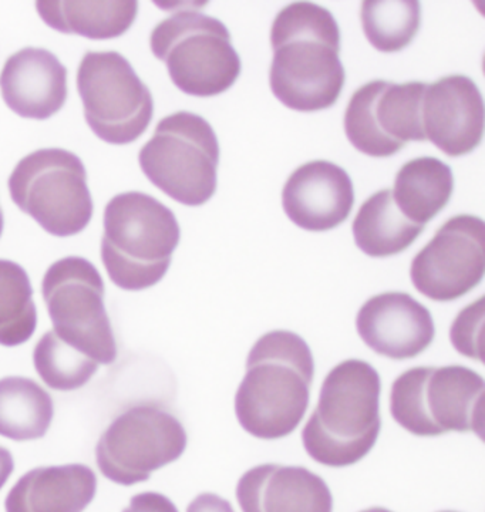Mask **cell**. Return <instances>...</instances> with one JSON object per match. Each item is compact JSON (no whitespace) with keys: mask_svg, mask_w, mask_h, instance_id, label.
Masks as SVG:
<instances>
[{"mask_svg":"<svg viewBox=\"0 0 485 512\" xmlns=\"http://www.w3.org/2000/svg\"><path fill=\"white\" fill-rule=\"evenodd\" d=\"M269 84L288 109L315 113L335 106L345 86L340 62V29L323 6L296 2L276 15Z\"/></svg>","mask_w":485,"mask_h":512,"instance_id":"6da1fadb","label":"cell"},{"mask_svg":"<svg viewBox=\"0 0 485 512\" xmlns=\"http://www.w3.org/2000/svg\"><path fill=\"white\" fill-rule=\"evenodd\" d=\"M315 360L308 343L289 330H272L255 342L247 373L235 394L242 429L279 440L298 429L311 402Z\"/></svg>","mask_w":485,"mask_h":512,"instance_id":"7a4b0ae2","label":"cell"},{"mask_svg":"<svg viewBox=\"0 0 485 512\" xmlns=\"http://www.w3.org/2000/svg\"><path fill=\"white\" fill-rule=\"evenodd\" d=\"M382 380L365 360L349 359L323 380L316 409L302 431L306 453L326 467H349L373 450L380 429Z\"/></svg>","mask_w":485,"mask_h":512,"instance_id":"3957f363","label":"cell"},{"mask_svg":"<svg viewBox=\"0 0 485 512\" xmlns=\"http://www.w3.org/2000/svg\"><path fill=\"white\" fill-rule=\"evenodd\" d=\"M174 212L144 192H123L104 210L101 261L114 285L137 292L157 285L180 244Z\"/></svg>","mask_w":485,"mask_h":512,"instance_id":"277c9868","label":"cell"},{"mask_svg":"<svg viewBox=\"0 0 485 512\" xmlns=\"http://www.w3.org/2000/svg\"><path fill=\"white\" fill-rule=\"evenodd\" d=\"M485 382L466 366L413 367L390 392V413L404 430L419 437L458 431L483 433Z\"/></svg>","mask_w":485,"mask_h":512,"instance_id":"5b68a950","label":"cell"},{"mask_svg":"<svg viewBox=\"0 0 485 512\" xmlns=\"http://www.w3.org/2000/svg\"><path fill=\"white\" fill-rule=\"evenodd\" d=\"M150 47L167 66L175 87L190 96H218L241 74V57L227 26L197 9L177 10L158 23Z\"/></svg>","mask_w":485,"mask_h":512,"instance_id":"8992f818","label":"cell"},{"mask_svg":"<svg viewBox=\"0 0 485 512\" xmlns=\"http://www.w3.org/2000/svg\"><path fill=\"white\" fill-rule=\"evenodd\" d=\"M138 163L158 190L187 207H200L217 191L220 143L204 117L178 111L157 124Z\"/></svg>","mask_w":485,"mask_h":512,"instance_id":"52a82bcc","label":"cell"},{"mask_svg":"<svg viewBox=\"0 0 485 512\" xmlns=\"http://www.w3.org/2000/svg\"><path fill=\"white\" fill-rule=\"evenodd\" d=\"M8 184L19 210L53 237H74L92 221L86 167L70 151L43 148L30 153L16 165Z\"/></svg>","mask_w":485,"mask_h":512,"instance_id":"ba28073f","label":"cell"},{"mask_svg":"<svg viewBox=\"0 0 485 512\" xmlns=\"http://www.w3.org/2000/svg\"><path fill=\"white\" fill-rule=\"evenodd\" d=\"M43 299L53 330L63 342L99 365L117 359V343L104 306L99 269L82 256L55 262L42 282Z\"/></svg>","mask_w":485,"mask_h":512,"instance_id":"9c48e42d","label":"cell"},{"mask_svg":"<svg viewBox=\"0 0 485 512\" xmlns=\"http://www.w3.org/2000/svg\"><path fill=\"white\" fill-rule=\"evenodd\" d=\"M77 90L90 130L104 143L127 146L146 133L154 116L150 89L117 52H87Z\"/></svg>","mask_w":485,"mask_h":512,"instance_id":"30bf717a","label":"cell"},{"mask_svg":"<svg viewBox=\"0 0 485 512\" xmlns=\"http://www.w3.org/2000/svg\"><path fill=\"white\" fill-rule=\"evenodd\" d=\"M181 421L157 403H141L120 414L101 434L96 460L101 474L131 487L174 463L187 448Z\"/></svg>","mask_w":485,"mask_h":512,"instance_id":"8fae6325","label":"cell"},{"mask_svg":"<svg viewBox=\"0 0 485 512\" xmlns=\"http://www.w3.org/2000/svg\"><path fill=\"white\" fill-rule=\"evenodd\" d=\"M426 86L373 80L357 89L343 121L350 144L365 156L387 158L409 141H426L420 117Z\"/></svg>","mask_w":485,"mask_h":512,"instance_id":"7c38bea8","label":"cell"},{"mask_svg":"<svg viewBox=\"0 0 485 512\" xmlns=\"http://www.w3.org/2000/svg\"><path fill=\"white\" fill-rule=\"evenodd\" d=\"M484 274L485 224L474 215L450 218L410 266L414 288L434 302L463 298Z\"/></svg>","mask_w":485,"mask_h":512,"instance_id":"4fadbf2b","label":"cell"},{"mask_svg":"<svg viewBox=\"0 0 485 512\" xmlns=\"http://www.w3.org/2000/svg\"><path fill=\"white\" fill-rule=\"evenodd\" d=\"M424 137L449 157L473 153L484 134V100L473 79L453 74L427 84L421 97Z\"/></svg>","mask_w":485,"mask_h":512,"instance_id":"5bb4252c","label":"cell"},{"mask_svg":"<svg viewBox=\"0 0 485 512\" xmlns=\"http://www.w3.org/2000/svg\"><path fill=\"white\" fill-rule=\"evenodd\" d=\"M356 329L366 346L392 360L421 355L436 336L429 309L404 292L380 293L366 301L357 312Z\"/></svg>","mask_w":485,"mask_h":512,"instance_id":"9a60e30c","label":"cell"},{"mask_svg":"<svg viewBox=\"0 0 485 512\" xmlns=\"http://www.w3.org/2000/svg\"><path fill=\"white\" fill-rule=\"evenodd\" d=\"M282 205L289 220L305 231L338 228L355 205L352 178L330 161L303 164L286 181Z\"/></svg>","mask_w":485,"mask_h":512,"instance_id":"2e32d148","label":"cell"},{"mask_svg":"<svg viewBox=\"0 0 485 512\" xmlns=\"http://www.w3.org/2000/svg\"><path fill=\"white\" fill-rule=\"evenodd\" d=\"M0 93L6 106L23 119H50L65 106L67 69L49 50L25 47L6 60Z\"/></svg>","mask_w":485,"mask_h":512,"instance_id":"e0dca14e","label":"cell"},{"mask_svg":"<svg viewBox=\"0 0 485 512\" xmlns=\"http://www.w3.org/2000/svg\"><path fill=\"white\" fill-rule=\"evenodd\" d=\"M242 512H333L328 484L305 467L262 464L237 485Z\"/></svg>","mask_w":485,"mask_h":512,"instance_id":"ac0fdd59","label":"cell"},{"mask_svg":"<svg viewBox=\"0 0 485 512\" xmlns=\"http://www.w3.org/2000/svg\"><path fill=\"white\" fill-rule=\"evenodd\" d=\"M96 493L97 477L90 467H39L13 485L5 508L6 512H83Z\"/></svg>","mask_w":485,"mask_h":512,"instance_id":"d6986e66","label":"cell"},{"mask_svg":"<svg viewBox=\"0 0 485 512\" xmlns=\"http://www.w3.org/2000/svg\"><path fill=\"white\" fill-rule=\"evenodd\" d=\"M453 191L449 165L436 157H420L400 168L392 194L404 217L424 227L446 208Z\"/></svg>","mask_w":485,"mask_h":512,"instance_id":"ffe728a7","label":"cell"},{"mask_svg":"<svg viewBox=\"0 0 485 512\" xmlns=\"http://www.w3.org/2000/svg\"><path fill=\"white\" fill-rule=\"evenodd\" d=\"M352 228L357 248L372 258L402 254L424 231V227L404 217L392 190L377 191L367 198Z\"/></svg>","mask_w":485,"mask_h":512,"instance_id":"44dd1931","label":"cell"},{"mask_svg":"<svg viewBox=\"0 0 485 512\" xmlns=\"http://www.w3.org/2000/svg\"><path fill=\"white\" fill-rule=\"evenodd\" d=\"M40 19L65 35L90 40L123 36L137 18V2H36Z\"/></svg>","mask_w":485,"mask_h":512,"instance_id":"7402d4cb","label":"cell"},{"mask_svg":"<svg viewBox=\"0 0 485 512\" xmlns=\"http://www.w3.org/2000/svg\"><path fill=\"white\" fill-rule=\"evenodd\" d=\"M53 416L52 396L35 380L20 376L0 380V436L15 441L42 439Z\"/></svg>","mask_w":485,"mask_h":512,"instance_id":"603a6c76","label":"cell"},{"mask_svg":"<svg viewBox=\"0 0 485 512\" xmlns=\"http://www.w3.org/2000/svg\"><path fill=\"white\" fill-rule=\"evenodd\" d=\"M37 311L28 272L0 259V345L15 348L35 335Z\"/></svg>","mask_w":485,"mask_h":512,"instance_id":"cb8c5ba5","label":"cell"},{"mask_svg":"<svg viewBox=\"0 0 485 512\" xmlns=\"http://www.w3.org/2000/svg\"><path fill=\"white\" fill-rule=\"evenodd\" d=\"M360 18L370 45L379 52L396 53L419 33L421 5L416 0H366Z\"/></svg>","mask_w":485,"mask_h":512,"instance_id":"d4e9b609","label":"cell"},{"mask_svg":"<svg viewBox=\"0 0 485 512\" xmlns=\"http://www.w3.org/2000/svg\"><path fill=\"white\" fill-rule=\"evenodd\" d=\"M33 363L40 379L50 389L70 392L86 386L99 370V363L63 342L49 330L37 342Z\"/></svg>","mask_w":485,"mask_h":512,"instance_id":"484cf974","label":"cell"},{"mask_svg":"<svg viewBox=\"0 0 485 512\" xmlns=\"http://www.w3.org/2000/svg\"><path fill=\"white\" fill-rule=\"evenodd\" d=\"M484 299L471 303L464 311L458 313L450 330V339L454 349L460 355L483 362V349H481V329L484 319Z\"/></svg>","mask_w":485,"mask_h":512,"instance_id":"4316f807","label":"cell"},{"mask_svg":"<svg viewBox=\"0 0 485 512\" xmlns=\"http://www.w3.org/2000/svg\"><path fill=\"white\" fill-rule=\"evenodd\" d=\"M123 512H178L173 501L160 493H141L131 498Z\"/></svg>","mask_w":485,"mask_h":512,"instance_id":"83f0119b","label":"cell"},{"mask_svg":"<svg viewBox=\"0 0 485 512\" xmlns=\"http://www.w3.org/2000/svg\"><path fill=\"white\" fill-rule=\"evenodd\" d=\"M187 512H235L231 503L220 495L205 493L198 495L188 505Z\"/></svg>","mask_w":485,"mask_h":512,"instance_id":"f1b7e54d","label":"cell"},{"mask_svg":"<svg viewBox=\"0 0 485 512\" xmlns=\"http://www.w3.org/2000/svg\"><path fill=\"white\" fill-rule=\"evenodd\" d=\"M15 470V461L8 448L0 446V490L8 483L9 477Z\"/></svg>","mask_w":485,"mask_h":512,"instance_id":"f546056e","label":"cell"},{"mask_svg":"<svg viewBox=\"0 0 485 512\" xmlns=\"http://www.w3.org/2000/svg\"><path fill=\"white\" fill-rule=\"evenodd\" d=\"M360 512H393V511L386 510V508H382V507H373V508H369V510L360 511Z\"/></svg>","mask_w":485,"mask_h":512,"instance_id":"4dcf8cb0","label":"cell"},{"mask_svg":"<svg viewBox=\"0 0 485 512\" xmlns=\"http://www.w3.org/2000/svg\"><path fill=\"white\" fill-rule=\"evenodd\" d=\"M3 225H5V220H3V211L0 208V237H2Z\"/></svg>","mask_w":485,"mask_h":512,"instance_id":"1f68e13d","label":"cell"},{"mask_svg":"<svg viewBox=\"0 0 485 512\" xmlns=\"http://www.w3.org/2000/svg\"><path fill=\"white\" fill-rule=\"evenodd\" d=\"M441 512H456V511H441Z\"/></svg>","mask_w":485,"mask_h":512,"instance_id":"d6a6232c","label":"cell"}]
</instances>
